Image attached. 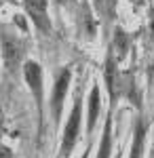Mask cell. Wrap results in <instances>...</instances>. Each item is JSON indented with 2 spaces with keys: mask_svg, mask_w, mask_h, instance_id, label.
<instances>
[{
  "mask_svg": "<svg viewBox=\"0 0 154 158\" xmlns=\"http://www.w3.org/2000/svg\"><path fill=\"white\" fill-rule=\"evenodd\" d=\"M80 127H83V91H76L74 101H72L70 116L63 124L61 131V143H59V156L57 158H70L74 148L80 137Z\"/></svg>",
  "mask_w": 154,
  "mask_h": 158,
  "instance_id": "obj_1",
  "label": "cell"
},
{
  "mask_svg": "<svg viewBox=\"0 0 154 158\" xmlns=\"http://www.w3.org/2000/svg\"><path fill=\"white\" fill-rule=\"evenodd\" d=\"M0 49H2V59L4 68L9 74H15L24 68V55H25V42L17 36V32H13L11 27L2 25L0 27Z\"/></svg>",
  "mask_w": 154,
  "mask_h": 158,
  "instance_id": "obj_2",
  "label": "cell"
},
{
  "mask_svg": "<svg viewBox=\"0 0 154 158\" xmlns=\"http://www.w3.org/2000/svg\"><path fill=\"white\" fill-rule=\"evenodd\" d=\"M21 74H24V80L32 97H34V106H36V114H38V120L42 124V118H45V76H42V68L40 63L34 59H25L24 68H21Z\"/></svg>",
  "mask_w": 154,
  "mask_h": 158,
  "instance_id": "obj_3",
  "label": "cell"
},
{
  "mask_svg": "<svg viewBox=\"0 0 154 158\" xmlns=\"http://www.w3.org/2000/svg\"><path fill=\"white\" fill-rule=\"evenodd\" d=\"M70 85H72V68H63L55 76L53 91H51V97H49L51 118H53V124L55 127H59V122H61V114H63V106H66V97H68Z\"/></svg>",
  "mask_w": 154,
  "mask_h": 158,
  "instance_id": "obj_4",
  "label": "cell"
},
{
  "mask_svg": "<svg viewBox=\"0 0 154 158\" xmlns=\"http://www.w3.org/2000/svg\"><path fill=\"white\" fill-rule=\"evenodd\" d=\"M24 11L28 13V19L34 23L40 34L51 32V19H49V2L47 0H24Z\"/></svg>",
  "mask_w": 154,
  "mask_h": 158,
  "instance_id": "obj_5",
  "label": "cell"
},
{
  "mask_svg": "<svg viewBox=\"0 0 154 158\" xmlns=\"http://www.w3.org/2000/svg\"><path fill=\"white\" fill-rule=\"evenodd\" d=\"M104 80L108 86V95H110V108H114L116 97H118V86H120V78H118V70H116V57L110 51L106 61H104Z\"/></svg>",
  "mask_w": 154,
  "mask_h": 158,
  "instance_id": "obj_6",
  "label": "cell"
},
{
  "mask_svg": "<svg viewBox=\"0 0 154 158\" xmlns=\"http://www.w3.org/2000/svg\"><path fill=\"white\" fill-rule=\"evenodd\" d=\"M99 114H101V91H99V85L91 86V93H89V99H87V137H91L97 127V120H99Z\"/></svg>",
  "mask_w": 154,
  "mask_h": 158,
  "instance_id": "obj_7",
  "label": "cell"
},
{
  "mask_svg": "<svg viewBox=\"0 0 154 158\" xmlns=\"http://www.w3.org/2000/svg\"><path fill=\"white\" fill-rule=\"evenodd\" d=\"M146 135H148V124H146L143 118H137L135 120V127H133V139H131L129 158H143V152H146Z\"/></svg>",
  "mask_w": 154,
  "mask_h": 158,
  "instance_id": "obj_8",
  "label": "cell"
},
{
  "mask_svg": "<svg viewBox=\"0 0 154 158\" xmlns=\"http://www.w3.org/2000/svg\"><path fill=\"white\" fill-rule=\"evenodd\" d=\"M112 112H114V108L108 110L106 124H104V131H101L99 150H97V158H112Z\"/></svg>",
  "mask_w": 154,
  "mask_h": 158,
  "instance_id": "obj_9",
  "label": "cell"
},
{
  "mask_svg": "<svg viewBox=\"0 0 154 158\" xmlns=\"http://www.w3.org/2000/svg\"><path fill=\"white\" fill-rule=\"evenodd\" d=\"M0 158H15V152L2 141H0Z\"/></svg>",
  "mask_w": 154,
  "mask_h": 158,
  "instance_id": "obj_10",
  "label": "cell"
},
{
  "mask_svg": "<svg viewBox=\"0 0 154 158\" xmlns=\"http://www.w3.org/2000/svg\"><path fill=\"white\" fill-rule=\"evenodd\" d=\"M78 158H91V146H87V150H84V152H83Z\"/></svg>",
  "mask_w": 154,
  "mask_h": 158,
  "instance_id": "obj_11",
  "label": "cell"
},
{
  "mask_svg": "<svg viewBox=\"0 0 154 158\" xmlns=\"http://www.w3.org/2000/svg\"><path fill=\"white\" fill-rule=\"evenodd\" d=\"M150 30H152V38H154V17H152V23H150Z\"/></svg>",
  "mask_w": 154,
  "mask_h": 158,
  "instance_id": "obj_12",
  "label": "cell"
},
{
  "mask_svg": "<svg viewBox=\"0 0 154 158\" xmlns=\"http://www.w3.org/2000/svg\"><path fill=\"white\" fill-rule=\"evenodd\" d=\"M150 158H154V146H152V150H150Z\"/></svg>",
  "mask_w": 154,
  "mask_h": 158,
  "instance_id": "obj_13",
  "label": "cell"
},
{
  "mask_svg": "<svg viewBox=\"0 0 154 158\" xmlns=\"http://www.w3.org/2000/svg\"><path fill=\"white\" fill-rule=\"evenodd\" d=\"M0 127H2V116H0Z\"/></svg>",
  "mask_w": 154,
  "mask_h": 158,
  "instance_id": "obj_14",
  "label": "cell"
}]
</instances>
